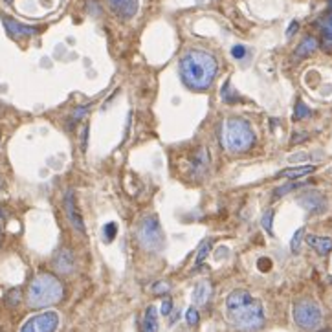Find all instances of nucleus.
<instances>
[{"label": "nucleus", "mask_w": 332, "mask_h": 332, "mask_svg": "<svg viewBox=\"0 0 332 332\" xmlns=\"http://www.w3.org/2000/svg\"><path fill=\"white\" fill-rule=\"evenodd\" d=\"M224 310L233 327L242 332H255L264 325L263 305L248 290H233L226 297Z\"/></svg>", "instance_id": "f257e3e1"}, {"label": "nucleus", "mask_w": 332, "mask_h": 332, "mask_svg": "<svg viewBox=\"0 0 332 332\" xmlns=\"http://www.w3.org/2000/svg\"><path fill=\"white\" fill-rule=\"evenodd\" d=\"M219 72V63L204 50L187 52L180 59V75L191 90H206L211 87Z\"/></svg>", "instance_id": "f03ea898"}, {"label": "nucleus", "mask_w": 332, "mask_h": 332, "mask_svg": "<svg viewBox=\"0 0 332 332\" xmlns=\"http://www.w3.org/2000/svg\"><path fill=\"white\" fill-rule=\"evenodd\" d=\"M63 296L64 288L59 279L52 273H39L28 288V305L32 309H44L59 303Z\"/></svg>", "instance_id": "7ed1b4c3"}, {"label": "nucleus", "mask_w": 332, "mask_h": 332, "mask_svg": "<svg viewBox=\"0 0 332 332\" xmlns=\"http://www.w3.org/2000/svg\"><path fill=\"white\" fill-rule=\"evenodd\" d=\"M222 145L227 152L241 155L250 150L255 143V132L251 125L246 119L241 118H229L222 125Z\"/></svg>", "instance_id": "20e7f679"}, {"label": "nucleus", "mask_w": 332, "mask_h": 332, "mask_svg": "<svg viewBox=\"0 0 332 332\" xmlns=\"http://www.w3.org/2000/svg\"><path fill=\"white\" fill-rule=\"evenodd\" d=\"M138 241L140 244L149 251H158L164 248V232H162V226H160L158 219L156 217H145L141 219L140 226L136 229Z\"/></svg>", "instance_id": "39448f33"}, {"label": "nucleus", "mask_w": 332, "mask_h": 332, "mask_svg": "<svg viewBox=\"0 0 332 332\" xmlns=\"http://www.w3.org/2000/svg\"><path fill=\"white\" fill-rule=\"evenodd\" d=\"M321 309L316 301L312 299H301L294 305V321L305 330H314L321 325Z\"/></svg>", "instance_id": "423d86ee"}, {"label": "nucleus", "mask_w": 332, "mask_h": 332, "mask_svg": "<svg viewBox=\"0 0 332 332\" xmlns=\"http://www.w3.org/2000/svg\"><path fill=\"white\" fill-rule=\"evenodd\" d=\"M57 327H59V316L48 310V312H42V314H37L28 319L20 332H55Z\"/></svg>", "instance_id": "0eeeda50"}, {"label": "nucleus", "mask_w": 332, "mask_h": 332, "mask_svg": "<svg viewBox=\"0 0 332 332\" xmlns=\"http://www.w3.org/2000/svg\"><path fill=\"white\" fill-rule=\"evenodd\" d=\"M297 204L301 208H305L307 211H310V213H323L327 210V200L318 191H310V193H305V195H301L297 198Z\"/></svg>", "instance_id": "6e6552de"}, {"label": "nucleus", "mask_w": 332, "mask_h": 332, "mask_svg": "<svg viewBox=\"0 0 332 332\" xmlns=\"http://www.w3.org/2000/svg\"><path fill=\"white\" fill-rule=\"evenodd\" d=\"M112 13L121 20H129L138 13V0H107Z\"/></svg>", "instance_id": "1a4fd4ad"}, {"label": "nucleus", "mask_w": 332, "mask_h": 332, "mask_svg": "<svg viewBox=\"0 0 332 332\" xmlns=\"http://www.w3.org/2000/svg\"><path fill=\"white\" fill-rule=\"evenodd\" d=\"M2 22H4V28H6V32H8V35L13 37V39H20V37H33L39 33V28L20 24L18 20H15V18H11V17H2Z\"/></svg>", "instance_id": "9d476101"}, {"label": "nucleus", "mask_w": 332, "mask_h": 332, "mask_svg": "<svg viewBox=\"0 0 332 332\" xmlns=\"http://www.w3.org/2000/svg\"><path fill=\"white\" fill-rule=\"evenodd\" d=\"M210 155H208V149L206 147H200V149L195 150V155H193V160H191V171H193V176L195 178H202L206 176V173L210 171Z\"/></svg>", "instance_id": "9b49d317"}, {"label": "nucleus", "mask_w": 332, "mask_h": 332, "mask_svg": "<svg viewBox=\"0 0 332 332\" xmlns=\"http://www.w3.org/2000/svg\"><path fill=\"white\" fill-rule=\"evenodd\" d=\"M64 211H66V217H68L70 224H72L79 233H85V222H83L81 215L78 211V206H75V200H73V193H66L64 196Z\"/></svg>", "instance_id": "f8f14e48"}, {"label": "nucleus", "mask_w": 332, "mask_h": 332, "mask_svg": "<svg viewBox=\"0 0 332 332\" xmlns=\"http://www.w3.org/2000/svg\"><path fill=\"white\" fill-rule=\"evenodd\" d=\"M54 266L59 273H72L73 268H75V257L70 250H61L55 255Z\"/></svg>", "instance_id": "ddd939ff"}, {"label": "nucleus", "mask_w": 332, "mask_h": 332, "mask_svg": "<svg viewBox=\"0 0 332 332\" xmlns=\"http://www.w3.org/2000/svg\"><path fill=\"white\" fill-rule=\"evenodd\" d=\"M319 28L323 33V46L332 48V0H328V9L323 15V18L319 20Z\"/></svg>", "instance_id": "4468645a"}, {"label": "nucleus", "mask_w": 332, "mask_h": 332, "mask_svg": "<svg viewBox=\"0 0 332 332\" xmlns=\"http://www.w3.org/2000/svg\"><path fill=\"white\" fill-rule=\"evenodd\" d=\"M307 244L314 248L319 255H327L332 251V239L330 237H319V235H309L307 237Z\"/></svg>", "instance_id": "2eb2a0df"}, {"label": "nucleus", "mask_w": 332, "mask_h": 332, "mask_svg": "<svg viewBox=\"0 0 332 332\" xmlns=\"http://www.w3.org/2000/svg\"><path fill=\"white\" fill-rule=\"evenodd\" d=\"M211 296V285L208 281H202L196 285L195 292H193V301H195L196 307L206 305V301L210 299Z\"/></svg>", "instance_id": "dca6fc26"}, {"label": "nucleus", "mask_w": 332, "mask_h": 332, "mask_svg": "<svg viewBox=\"0 0 332 332\" xmlns=\"http://www.w3.org/2000/svg\"><path fill=\"white\" fill-rule=\"evenodd\" d=\"M143 332H158V312L156 307H147L145 316H143Z\"/></svg>", "instance_id": "f3484780"}, {"label": "nucleus", "mask_w": 332, "mask_h": 332, "mask_svg": "<svg viewBox=\"0 0 332 332\" xmlns=\"http://www.w3.org/2000/svg\"><path fill=\"white\" fill-rule=\"evenodd\" d=\"M316 48H318V41H316L314 37H307V39H303V41L299 42V46L296 48V57L305 59V57L314 54Z\"/></svg>", "instance_id": "a211bd4d"}, {"label": "nucleus", "mask_w": 332, "mask_h": 332, "mask_svg": "<svg viewBox=\"0 0 332 332\" xmlns=\"http://www.w3.org/2000/svg\"><path fill=\"white\" fill-rule=\"evenodd\" d=\"M314 165H301V167H292V169H285V171H279L277 176L283 178H301L307 176V174L314 173Z\"/></svg>", "instance_id": "6ab92c4d"}, {"label": "nucleus", "mask_w": 332, "mask_h": 332, "mask_svg": "<svg viewBox=\"0 0 332 332\" xmlns=\"http://www.w3.org/2000/svg\"><path fill=\"white\" fill-rule=\"evenodd\" d=\"M211 246H213V242L211 241H204L200 244V248H198V251H196V259H195V264H202L206 261V257L211 253Z\"/></svg>", "instance_id": "aec40b11"}, {"label": "nucleus", "mask_w": 332, "mask_h": 332, "mask_svg": "<svg viewBox=\"0 0 332 332\" xmlns=\"http://www.w3.org/2000/svg\"><path fill=\"white\" fill-rule=\"evenodd\" d=\"M303 235H305V229L303 227H299L296 233H294V237H292V242H290V248L294 253H297L299 251V246H301V241H303Z\"/></svg>", "instance_id": "412c9836"}, {"label": "nucleus", "mask_w": 332, "mask_h": 332, "mask_svg": "<svg viewBox=\"0 0 332 332\" xmlns=\"http://www.w3.org/2000/svg\"><path fill=\"white\" fill-rule=\"evenodd\" d=\"M310 114V109L303 103V101H297L296 105V112H294V119H305Z\"/></svg>", "instance_id": "4be33fe9"}, {"label": "nucleus", "mask_w": 332, "mask_h": 332, "mask_svg": "<svg viewBox=\"0 0 332 332\" xmlns=\"http://www.w3.org/2000/svg\"><path fill=\"white\" fill-rule=\"evenodd\" d=\"M301 184H287V186H281V187H277L275 191H273V198L277 200L279 196H283V195H287L288 191H292V189H296V187H299Z\"/></svg>", "instance_id": "5701e85b"}, {"label": "nucleus", "mask_w": 332, "mask_h": 332, "mask_svg": "<svg viewBox=\"0 0 332 332\" xmlns=\"http://www.w3.org/2000/svg\"><path fill=\"white\" fill-rule=\"evenodd\" d=\"M103 233H105V241L107 242H112L114 237H116V233H118V226H116L114 222L107 224L105 229H103Z\"/></svg>", "instance_id": "b1692460"}, {"label": "nucleus", "mask_w": 332, "mask_h": 332, "mask_svg": "<svg viewBox=\"0 0 332 332\" xmlns=\"http://www.w3.org/2000/svg\"><path fill=\"white\" fill-rule=\"evenodd\" d=\"M272 222H273V211L268 210L266 213L263 215V222H261V224H263V227L270 233V235H272Z\"/></svg>", "instance_id": "393cba45"}, {"label": "nucleus", "mask_w": 332, "mask_h": 332, "mask_svg": "<svg viewBox=\"0 0 332 332\" xmlns=\"http://www.w3.org/2000/svg\"><path fill=\"white\" fill-rule=\"evenodd\" d=\"M222 99L226 101V103H235V101L239 99V97L233 96L232 92H229V83H226L222 87Z\"/></svg>", "instance_id": "a878e982"}, {"label": "nucleus", "mask_w": 332, "mask_h": 332, "mask_svg": "<svg viewBox=\"0 0 332 332\" xmlns=\"http://www.w3.org/2000/svg\"><path fill=\"white\" fill-rule=\"evenodd\" d=\"M186 319L189 325H196L198 323V312H196V309H189L186 314Z\"/></svg>", "instance_id": "bb28decb"}, {"label": "nucleus", "mask_w": 332, "mask_h": 332, "mask_svg": "<svg viewBox=\"0 0 332 332\" xmlns=\"http://www.w3.org/2000/svg\"><path fill=\"white\" fill-rule=\"evenodd\" d=\"M20 301V290H11L8 294V305H11V307H15Z\"/></svg>", "instance_id": "cd10ccee"}, {"label": "nucleus", "mask_w": 332, "mask_h": 332, "mask_svg": "<svg viewBox=\"0 0 332 332\" xmlns=\"http://www.w3.org/2000/svg\"><path fill=\"white\" fill-rule=\"evenodd\" d=\"M232 55L235 57V59H242V57L246 55V48L244 46H233Z\"/></svg>", "instance_id": "c85d7f7f"}, {"label": "nucleus", "mask_w": 332, "mask_h": 332, "mask_svg": "<svg viewBox=\"0 0 332 332\" xmlns=\"http://www.w3.org/2000/svg\"><path fill=\"white\" fill-rule=\"evenodd\" d=\"M173 312V301L171 299H165L164 303H162V314L164 316H169Z\"/></svg>", "instance_id": "c756f323"}, {"label": "nucleus", "mask_w": 332, "mask_h": 332, "mask_svg": "<svg viewBox=\"0 0 332 332\" xmlns=\"http://www.w3.org/2000/svg\"><path fill=\"white\" fill-rule=\"evenodd\" d=\"M270 266H272V263H270L268 259H261V261H259V268L263 270V272H268Z\"/></svg>", "instance_id": "7c9ffc66"}, {"label": "nucleus", "mask_w": 332, "mask_h": 332, "mask_svg": "<svg viewBox=\"0 0 332 332\" xmlns=\"http://www.w3.org/2000/svg\"><path fill=\"white\" fill-rule=\"evenodd\" d=\"M87 110H88L87 107H79V109L75 110V112H73V119H78V118L81 119L83 116H85V114H87Z\"/></svg>", "instance_id": "2f4dec72"}, {"label": "nucleus", "mask_w": 332, "mask_h": 332, "mask_svg": "<svg viewBox=\"0 0 332 332\" xmlns=\"http://www.w3.org/2000/svg\"><path fill=\"white\" fill-rule=\"evenodd\" d=\"M165 290H169V285H165V283H160L158 287H152L155 294H160V292H165Z\"/></svg>", "instance_id": "473e14b6"}, {"label": "nucleus", "mask_w": 332, "mask_h": 332, "mask_svg": "<svg viewBox=\"0 0 332 332\" xmlns=\"http://www.w3.org/2000/svg\"><path fill=\"white\" fill-rule=\"evenodd\" d=\"M87 138H88V125H85V129H83V136H81V141H83V150L87 149Z\"/></svg>", "instance_id": "72a5a7b5"}, {"label": "nucleus", "mask_w": 332, "mask_h": 332, "mask_svg": "<svg viewBox=\"0 0 332 332\" xmlns=\"http://www.w3.org/2000/svg\"><path fill=\"white\" fill-rule=\"evenodd\" d=\"M297 28H299V24H297V20H294V22L290 24V28H288L287 35H288V37H292V35H294V32H297Z\"/></svg>", "instance_id": "f704fd0d"}, {"label": "nucleus", "mask_w": 332, "mask_h": 332, "mask_svg": "<svg viewBox=\"0 0 332 332\" xmlns=\"http://www.w3.org/2000/svg\"><path fill=\"white\" fill-rule=\"evenodd\" d=\"M2 187H4V182H2V180H0V189H2Z\"/></svg>", "instance_id": "c9c22d12"}, {"label": "nucleus", "mask_w": 332, "mask_h": 332, "mask_svg": "<svg viewBox=\"0 0 332 332\" xmlns=\"http://www.w3.org/2000/svg\"><path fill=\"white\" fill-rule=\"evenodd\" d=\"M6 2H8V4H11V2H13V0H6Z\"/></svg>", "instance_id": "e433bc0d"}, {"label": "nucleus", "mask_w": 332, "mask_h": 332, "mask_svg": "<svg viewBox=\"0 0 332 332\" xmlns=\"http://www.w3.org/2000/svg\"><path fill=\"white\" fill-rule=\"evenodd\" d=\"M330 281H332V277H330Z\"/></svg>", "instance_id": "4c0bfd02"}]
</instances>
